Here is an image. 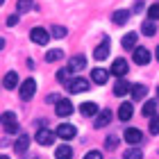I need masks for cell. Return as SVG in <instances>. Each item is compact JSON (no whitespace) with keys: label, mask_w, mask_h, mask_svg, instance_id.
Here are the masks:
<instances>
[{"label":"cell","mask_w":159,"mask_h":159,"mask_svg":"<svg viewBox=\"0 0 159 159\" xmlns=\"http://www.w3.org/2000/svg\"><path fill=\"white\" fill-rule=\"evenodd\" d=\"M66 91L68 93H84V91H89V82L84 77H73L66 82Z\"/></svg>","instance_id":"6da1fadb"},{"label":"cell","mask_w":159,"mask_h":159,"mask_svg":"<svg viewBox=\"0 0 159 159\" xmlns=\"http://www.w3.org/2000/svg\"><path fill=\"white\" fill-rule=\"evenodd\" d=\"M30 39H32V43H37V46H46V43L50 41V34L43 30V27H32L30 30Z\"/></svg>","instance_id":"7a4b0ae2"},{"label":"cell","mask_w":159,"mask_h":159,"mask_svg":"<svg viewBox=\"0 0 159 159\" xmlns=\"http://www.w3.org/2000/svg\"><path fill=\"white\" fill-rule=\"evenodd\" d=\"M2 129H5L7 134L18 132V123H16V116H14L11 111H5L2 114Z\"/></svg>","instance_id":"3957f363"},{"label":"cell","mask_w":159,"mask_h":159,"mask_svg":"<svg viewBox=\"0 0 159 159\" xmlns=\"http://www.w3.org/2000/svg\"><path fill=\"white\" fill-rule=\"evenodd\" d=\"M34 91H37V82L32 77H27L23 84H20V100H32Z\"/></svg>","instance_id":"277c9868"},{"label":"cell","mask_w":159,"mask_h":159,"mask_svg":"<svg viewBox=\"0 0 159 159\" xmlns=\"http://www.w3.org/2000/svg\"><path fill=\"white\" fill-rule=\"evenodd\" d=\"M73 102H70L68 98H61V100H57V107H55V111H57V116H70V114H73Z\"/></svg>","instance_id":"5b68a950"},{"label":"cell","mask_w":159,"mask_h":159,"mask_svg":"<svg viewBox=\"0 0 159 159\" xmlns=\"http://www.w3.org/2000/svg\"><path fill=\"white\" fill-rule=\"evenodd\" d=\"M132 59H134V64H139V66H146V64H150V50H148V48L136 46V48H134Z\"/></svg>","instance_id":"8992f818"},{"label":"cell","mask_w":159,"mask_h":159,"mask_svg":"<svg viewBox=\"0 0 159 159\" xmlns=\"http://www.w3.org/2000/svg\"><path fill=\"white\" fill-rule=\"evenodd\" d=\"M55 134H57V132H50V129L41 127L39 132H37V136H34V139H37V143H39V146H52Z\"/></svg>","instance_id":"52a82bcc"},{"label":"cell","mask_w":159,"mask_h":159,"mask_svg":"<svg viewBox=\"0 0 159 159\" xmlns=\"http://www.w3.org/2000/svg\"><path fill=\"white\" fill-rule=\"evenodd\" d=\"M109 46H111L109 37H102L100 46H96V50H93V57H96V59H107V55H109Z\"/></svg>","instance_id":"ba28073f"},{"label":"cell","mask_w":159,"mask_h":159,"mask_svg":"<svg viewBox=\"0 0 159 159\" xmlns=\"http://www.w3.org/2000/svg\"><path fill=\"white\" fill-rule=\"evenodd\" d=\"M77 134V129L73 127V125H70V123H64V125H59V127H57V136H59V139H73V136Z\"/></svg>","instance_id":"9c48e42d"},{"label":"cell","mask_w":159,"mask_h":159,"mask_svg":"<svg viewBox=\"0 0 159 159\" xmlns=\"http://www.w3.org/2000/svg\"><path fill=\"white\" fill-rule=\"evenodd\" d=\"M109 120H111V111L109 109H100L96 120H93V127H107V125H109Z\"/></svg>","instance_id":"30bf717a"},{"label":"cell","mask_w":159,"mask_h":159,"mask_svg":"<svg viewBox=\"0 0 159 159\" xmlns=\"http://www.w3.org/2000/svg\"><path fill=\"white\" fill-rule=\"evenodd\" d=\"M141 139H143V136H141V132H139L136 127H127V129H125V141L129 143V146L141 143Z\"/></svg>","instance_id":"8fae6325"},{"label":"cell","mask_w":159,"mask_h":159,"mask_svg":"<svg viewBox=\"0 0 159 159\" xmlns=\"http://www.w3.org/2000/svg\"><path fill=\"white\" fill-rule=\"evenodd\" d=\"M91 80H93V84H107V80H109V73H107L105 68H93V73H91Z\"/></svg>","instance_id":"7c38bea8"},{"label":"cell","mask_w":159,"mask_h":159,"mask_svg":"<svg viewBox=\"0 0 159 159\" xmlns=\"http://www.w3.org/2000/svg\"><path fill=\"white\" fill-rule=\"evenodd\" d=\"M111 73L116 75V77H125V73H127V61H125V59H114Z\"/></svg>","instance_id":"4fadbf2b"},{"label":"cell","mask_w":159,"mask_h":159,"mask_svg":"<svg viewBox=\"0 0 159 159\" xmlns=\"http://www.w3.org/2000/svg\"><path fill=\"white\" fill-rule=\"evenodd\" d=\"M127 20H129V11L127 9H118V11L111 14V23L114 25H125Z\"/></svg>","instance_id":"5bb4252c"},{"label":"cell","mask_w":159,"mask_h":159,"mask_svg":"<svg viewBox=\"0 0 159 159\" xmlns=\"http://www.w3.org/2000/svg\"><path fill=\"white\" fill-rule=\"evenodd\" d=\"M2 86H5V89H16V86H18V73H14V70H9V73H7L5 75V80H2Z\"/></svg>","instance_id":"9a60e30c"},{"label":"cell","mask_w":159,"mask_h":159,"mask_svg":"<svg viewBox=\"0 0 159 159\" xmlns=\"http://www.w3.org/2000/svg\"><path fill=\"white\" fill-rule=\"evenodd\" d=\"M132 102H123L120 107H118V118L123 120V123H125V120H129V118H132Z\"/></svg>","instance_id":"2e32d148"},{"label":"cell","mask_w":159,"mask_h":159,"mask_svg":"<svg viewBox=\"0 0 159 159\" xmlns=\"http://www.w3.org/2000/svg\"><path fill=\"white\" fill-rule=\"evenodd\" d=\"M136 41H139V37H136L134 32H127L125 37H123V41H120V46L125 48V50H132V48H136Z\"/></svg>","instance_id":"e0dca14e"},{"label":"cell","mask_w":159,"mask_h":159,"mask_svg":"<svg viewBox=\"0 0 159 159\" xmlns=\"http://www.w3.org/2000/svg\"><path fill=\"white\" fill-rule=\"evenodd\" d=\"M27 148H30V136L27 134H23V136H18V141L14 143V150H16V152H27Z\"/></svg>","instance_id":"ac0fdd59"},{"label":"cell","mask_w":159,"mask_h":159,"mask_svg":"<svg viewBox=\"0 0 159 159\" xmlns=\"http://www.w3.org/2000/svg\"><path fill=\"white\" fill-rule=\"evenodd\" d=\"M143 116L146 118L157 116V100H146V102H143Z\"/></svg>","instance_id":"d6986e66"},{"label":"cell","mask_w":159,"mask_h":159,"mask_svg":"<svg viewBox=\"0 0 159 159\" xmlns=\"http://www.w3.org/2000/svg\"><path fill=\"white\" fill-rule=\"evenodd\" d=\"M80 111H82V116H98V107H96V102H82L80 105Z\"/></svg>","instance_id":"ffe728a7"},{"label":"cell","mask_w":159,"mask_h":159,"mask_svg":"<svg viewBox=\"0 0 159 159\" xmlns=\"http://www.w3.org/2000/svg\"><path fill=\"white\" fill-rule=\"evenodd\" d=\"M127 91H132V86H129V82H127V80H118V82L116 84H114V93H116V96H125V93Z\"/></svg>","instance_id":"44dd1931"},{"label":"cell","mask_w":159,"mask_h":159,"mask_svg":"<svg viewBox=\"0 0 159 159\" xmlns=\"http://www.w3.org/2000/svg\"><path fill=\"white\" fill-rule=\"evenodd\" d=\"M84 66H86V59H84L82 55H75L73 59L68 61V68H70V70H82Z\"/></svg>","instance_id":"7402d4cb"},{"label":"cell","mask_w":159,"mask_h":159,"mask_svg":"<svg viewBox=\"0 0 159 159\" xmlns=\"http://www.w3.org/2000/svg\"><path fill=\"white\" fill-rule=\"evenodd\" d=\"M55 159H73V150H70V146H59L55 150Z\"/></svg>","instance_id":"603a6c76"},{"label":"cell","mask_w":159,"mask_h":159,"mask_svg":"<svg viewBox=\"0 0 159 159\" xmlns=\"http://www.w3.org/2000/svg\"><path fill=\"white\" fill-rule=\"evenodd\" d=\"M141 32L146 34V37H155V34H157V25H155V20H143Z\"/></svg>","instance_id":"cb8c5ba5"},{"label":"cell","mask_w":159,"mask_h":159,"mask_svg":"<svg viewBox=\"0 0 159 159\" xmlns=\"http://www.w3.org/2000/svg\"><path fill=\"white\" fill-rule=\"evenodd\" d=\"M146 86H143V84H134L132 86V91H129V93H132V100H143V98H146Z\"/></svg>","instance_id":"d4e9b609"},{"label":"cell","mask_w":159,"mask_h":159,"mask_svg":"<svg viewBox=\"0 0 159 159\" xmlns=\"http://www.w3.org/2000/svg\"><path fill=\"white\" fill-rule=\"evenodd\" d=\"M123 159H143V152L136 146H132V148H127L125 152H123Z\"/></svg>","instance_id":"484cf974"},{"label":"cell","mask_w":159,"mask_h":159,"mask_svg":"<svg viewBox=\"0 0 159 159\" xmlns=\"http://www.w3.org/2000/svg\"><path fill=\"white\" fill-rule=\"evenodd\" d=\"M61 57H64V52H61L59 48H55V50H48V52H46V61L52 64V61H59Z\"/></svg>","instance_id":"4316f807"},{"label":"cell","mask_w":159,"mask_h":159,"mask_svg":"<svg viewBox=\"0 0 159 159\" xmlns=\"http://www.w3.org/2000/svg\"><path fill=\"white\" fill-rule=\"evenodd\" d=\"M50 34H52V39H64L68 34V30L64 25H52V30H50Z\"/></svg>","instance_id":"83f0119b"},{"label":"cell","mask_w":159,"mask_h":159,"mask_svg":"<svg viewBox=\"0 0 159 159\" xmlns=\"http://www.w3.org/2000/svg\"><path fill=\"white\" fill-rule=\"evenodd\" d=\"M70 73H73L70 68H59V70H57V75H55V77H57V82H64V84H66V82H68V75H70Z\"/></svg>","instance_id":"f1b7e54d"},{"label":"cell","mask_w":159,"mask_h":159,"mask_svg":"<svg viewBox=\"0 0 159 159\" xmlns=\"http://www.w3.org/2000/svg\"><path fill=\"white\" fill-rule=\"evenodd\" d=\"M105 146L109 148V150H114V148L118 146V136H116V134H109V136L105 139Z\"/></svg>","instance_id":"f546056e"},{"label":"cell","mask_w":159,"mask_h":159,"mask_svg":"<svg viewBox=\"0 0 159 159\" xmlns=\"http://www.w3.org/2000/svg\"><path fill=\"white\" fill-rule=\"evenodd\" d=\"M150 134H159V116L150 118Z\"/></svg>","instance_id":"4dcf8cb0"},{"label":"cell","mask_w":159,"mask_h":159,"mask_svg":"<svg viewBox=\"0 0 159 159\" xmlns=\"http://www.w3.org/2000/svg\"><path fill=\"white\" fill-rule=\"evenodd\" d=\"M148 18H150V20H157V18H159V2L152 5V7L148 9Z\"/></svg>","instance_id":"1f68e13d"},{"label":"cell","mask_w":159,"mask_h":159,"mask_svg":"<svg viewBox=\"0 0 159 159\" xmlns=\"http://www.w3.org/2000/svg\"><path fill=\"white\" fill-rule=\"evenodd\" d=\"M27 9H32V0H18V11H27Z\"/></svg>","instance_id":"d6a6232c"},{"label":"cell","mask_w":159,"mask_h":159,"mask_svg":"<svg viewBox=\"0 0 159 159\" xmlns=\"http://www.w3.org/2000/svg\"><path fill=\"white\" fill-rule=\"evenodd\" d=\"M84 159H102V152H100V150H89V152L84 155Z\"/></svg>","instance_id":"836d02e7"},{"label":"cell","mask_w":159,"mask_h":159,"mask_svg":"<svg viewBox=\"0 0 159 159\" xmlns=\"http://www.w3.org/2000/svg\"><path fill=\"white\" fill-rule=\"evenodd\" d=\"M16 23H18V16H16V14H14V16H9V18H7V25H9V27H14Z\"/></svg>","instance_id":"e575fe53"},{"label":"cell","mask_w":159,"mask_h":159,"mask_svg":"<svg viewBox=\"0 0 159 159\" xmlns=\"http://www.w3.org/2000/svg\"><path fill=\"white\" fill-rule=\"evenodd\" d=\"M143 9V2H141V0H136V2H134V9L132 11H141Z\"/></svg>","instance_id":"d590c367"},{"label":"cell","mask_w":159,"mask_h":159,"mask_svg":"<svg viewBox=\"0 0 159 159\" xmlns=\"http://www.w3.org/2000/svg\"><path fill=\"white\" fill-rule=\"evenodd\" d=\"M157 61H159V46H157Z\"/></svg>","instance_id":"8d00e7d4"},{"label":"cell","mask_w":159,"mask_h":159,"mask_svg":"<svg viewBox=\"0 0 159 159\" xmlns=\"http://www.w3.org/2000/svg\"><path fill=\"white\" fill-rule=\"evenodd\" d=\"M0 159H9V157H7V155H2V157H0Z\"/></svg>","instance_id":"74e56055"},{"label":"cell","mask_w":159,"mask_h":159,"mask_svg":"<svg viewBox=\"0 0 159 159\" xmlns=\"http://www.w3.org/2000/svg\"><path fill=\"white\" fill-rule=\"evenodd\" d=\"M157 96H159V89H157Z\"/></svg>","instance_id":"f35d334b"},{"label":"cell","mask_w":159,"mask_h":159,"mask_svg":"<svg viewBox=\"0 0 159 159\" xmlns=\"http://www.w3.org/2000/svg\"><path fill=\"white\" fill-rule=\"evenodd\" d=\"M0 2H5V0H0Z\"/></svg>","instance_id":"ab89813d"},{"label":"cell","mask_w":159,"mask_h":159,"mask_svg":"<svg viewBox=\"0 0 159 159\" xmlns=\"http://www.w3.org/2000/svg\"><path fill=\"white\" fill-rule=\"evenodd\" d=\"M34 159H37V157H34Z\"/></svg>","instance_id":"60d3db41"}]
</instances>
